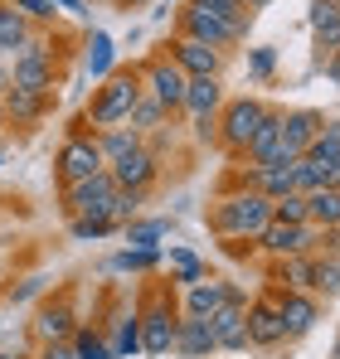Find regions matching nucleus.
<instances>
[{"label":"nucleus","mask_w":340,"mask_h":359,"mask_svg":"<svg viewBox=\"0 0 340 359\" xmlns=\"http://www.w3.org/2000/svg\"><path fill=\"white\" fill-rule=\"evenodd\" d=\"M273 224V199L248 189V194H233L214 209V229L224 238H263V229Z\"/></svg>","instance_id":"obj_1"},{"label":"nucleus","mask_w":340,"mask_h":359,"mask_svg":"<svg viewBox=\"0 0 340 359\" xmlns=\"http://www.w3.org/2000/svg\"><path fill=\"white\" fill-rule=\"evenodd\" d=\"M141 102V83H136V73H112L107 83H103V93L93 97V107H88V121L93 126H117V121L131 117V107Z\"/></svg>","instance_id":"obj_2"},{"label":"nucleus","mask_w":340,"mask_h":359,"mask_svg":"<svg viewBox=\"0 0 340 359\" xmlns=\"http://www.w3.org/2000/svg\"><path fill=\"white\" fill-rule=\"evenodd\" d=\"M112 199H117V180L107 170L93 180L68 184V194H63V204H68L73 219H112Z\"/></svg>","instance_id":"obj_3"},{"label":"nucleus","mask_w":340,"mask_h":359,"mask_svg":"<svg viewBox=\"0 0 340 359\" xmlns=\"http://www.w3.org/2000/svg\"><path fill=\"white\" fill-rule=\"evenodd\" d=\"M268 121V107L258 102V97H238V102H228L224 107V146L233 156H248V146H253V136H258V126Z\"/></svg>","instance_id":"obj_4"},{"label":"nucleus","mask_w":340,"mask_h":359,"mask_svg":"<svg viewBox=\"0 0 340 359\" xmlns=\"http://www.w3.org/2000/svg\"><path fill=\"white\" fill-rule=\"evenodd\" d=\"M10 83L25 88V93H44L54 88V63H49V49L39 39H25V49L15 54V68H10Z\"/></svg>","instance_id":"obj_5"},{"label":"nucleus","mask_w":340,"mask_h":359,"mask_svg":"<svg viewBox=\"0 0 340 359\" xmlns=\"http://www.w3.org/2000/svg\"><path fill=\"white\" fill-rule=\"evenodd\" d=\"M103 170H107V156H103L98 141H88V136L63 141V151H58V175H63V184L93 180V175H103Z\"/></svg>","instance_id":"obj_6"},{"label":"nucleus","mask_w":340,"mask_h":359,"mask_svg":"<svg viewBox=\"0 0 340 359\" xmlns=\"http://www.w3.org/2000/svg\"><path fill=\"white\" fill-rule=\"evenodd\" d=\"M175 335H180L175 306H166V301L146 306V316H141V350L146 355H170L175 350Z\"/></svg>","instance_id":"obj_7"},{"label":"nucleus","mask_w":340,"mask_h":359,"mask_svg":"<svg viewBox=\"0 0 340 359\" xmlns=\"http://www.w3.org/2000/svg\"><path fill=\"white\" fill-rule=\"evenodd\" d=\"M248 161H253V170H263V165H292V161H301V156H292L282 141V117H273L258 126V136H253V146H248Z\"/></svg>","instance_id":"obj_8"},{"label":"nucleus","mask_w":340,"mask_h":359,"mask_svg":"<svg viewBox=\"0 0 340 359\" xmlns=\"http://www.w3.org/2000/svg\"><path fill=\"white\" fill-rule=\"evenodd\" d=\"M209 330H214V345L219 350H248V311H243V301L238 297L224 301L209 316Z\"/></svg>","instance_id":"obj_9"},{"label":"nucleus","mask_w":340,"mask_h":359,"mask_svg":"<svg viewBox=\"0 0 340 359\" xmlns=\"http://www.w3.org/2000/svg\"><path fill=\"white\" fill-rule=\"evenodd\" d=\"M146 83H151V97H156L166 112L185 107V88H190V78L175 68V59H156L151 68H146Z\"/></svg>","instance_id":"obj_10"},{"label":"nucleus","mask_w":340,"mask_h":359,"mask_svg":"<svg viewBox=\"0 0 340 359\" xmlns=\"http://www.w3.org/2000/svg\"><path fill=\"white\" fill-rule=\"evenodd\" d=\"M258 243H263L273 257H301V252L316 243V229H311V224H277V219H273Z\"/></svg>","instance_id":"obj_11"},{"label":"nucleus","mask_w":340,"mask_h":359,"mask_svg":"<svg viewBox=\"0 0 340 359\" xmlns=\"http://www.w3.org/2000/svg\"><path fill=\"white\" fill-rule=\"evenodd\" d=\"M185 34L190 39H200V44H209V49H224V44H233L243 29L238 25H228V20H219V15H209V10H185Z\"/></svg>","instance_id":"obj_12"},{"label":"nucleus","mask_w":340,"mask_h":359,"mask_svg":"<svg viewBox=\"0 0 340 359\" xmlns=\"http://www.w3.org/2000/svg\"><path fill=\"white\" fill-rule=\"evenodd\" d=\"M282 340H287V330H282L277 301H253V306H248V345L273 350V345H282Z\"/></svg>","instance_id":"obj_13"},{"label":"nucleus","mask_w":340,"mask_h":359,"mask_svg":"<svg viewBox=\"0 0 340 359\" xmlns=\"http://www.w3.org/2000/svg\"><path fill=\"white\" fill-rule=\"evenodd\" d=\"M219 49H209V44H200V39H180L175 44V68L185 73V78H219Z\"/></svg>","instance_id":"obj_14"},{"label":"nucleus","mask_w":340,"mask_h":359,"mask_svg":"<svg viewBox=\"0 0 340 359\" xmlns=\"http://www.w3.org/2000/svg\"><path fill=\"white\" fill-rule=\"evenodd\" d=\"M214 350H219V345H214L209 320H204V316H185V320H180V335H175V355L180 359H209Z\"/></svg>","instance_id":"obj_15"},{"label":"nucleus","mask_w":340,"mask_h":359,"mask_svg":"<svg viewBox=\"0 0 340 359\" xmlns=\"http://www.w3.org/2000/svg\"><path fill=\"white\" fill-rule=\"evenodd\" d=\"M107 175L117 180V189H141V194H146V184L156 180V156H151V151H131V156L112 161Z\"/></svg>","instance_id":"obj_16"},{"label":"nucleus","mask_w":340,"mask_h":359,"mask_svg":"<svg viewBox=\"0 0 340 359\" xmlns=\"http://www.w3.org/2000/svg\"><path fill=\"white\" fill-rule=\"evenodd\" d=\"M219 102H224V88H219V78H190V88H185V112L200 121V126H204V121L219 112Z\"/></svg>","instance_id":"obj_17"},{"label":"nucleus","mask_w":340,"mask_h":359,"mask_svg":"<svg viewBox=\"0 0 340 359\" xmlns=\"http://www.w3.org/2000/svg\"><path fill=\"white\" fill-rule=\"evenodd\" d=\"M321 126H326V121L316 117V112H287V117H282V141H287V151H292V156H306V151L316 146Z\"/></svg>","instance_id":"obj_18"},{"label":"nucleus","mask_w":340,"mask_h":359,"mask_svg":"<svg viewBox=\"0 0 340 359\" xmlns=\"http://www.w3.org/2000/svg\"><path fill=\"white\" fill-rule=\"evenodd\" d=\"M277 311H282V330L287 335H306L316 325V301L306 292H282L277 297Z\"/></svg>","instance_id":"obj_19"},{"label":"nucleus","mask_w":340,"mask_h":359,"mask_svg":"<svg viewBox=\"0 0 340 359\" xmlns=\"http://www.w3.org/2000/svg\"><path fill=\"white\" fill-rule=\"evenodd\" d=\"M73 330H78V325H73V306H68V301L44 306V311H39V320H34V335H39L44 345H63Z\"/></svg>","instance_id":"obj_20"},{"label":"nucleus","mask_w":340,"mask_h":359,"mask_svg":"<svg viewBox=\"0 0 340 359\" xmlns=\"http://www.w3.org/2000/svg\"><path fill=\"white\" fill-rule=\"evenodd\" d=\"M238 292H228L224 282H195V287H185V316H214L224 301H233Z\"/></svg>","instance_id":"obj_21"},{"label":"nucleus","mask_w":340,"mask_h":359,"mask_svg":"<svg viewBox=\"0 0 340 359\" xmlns=\"http://www.w3.org/2000/svg\"><path fill=\"white\" fill-rule=\"evenodd\" d=\"M248 189H258V194H268V199L292 194V189H296V161H292V165H263V170H253Z\"/></svg>","instance_id":"obj_22"},{"label":"nucleus","mask_w":340,"mask_h":359,"mask_svg":"<svg viewBox=\"0 0 340 359\" xmlns=\"http://www.w3.org/2000/svg\"><path fill=\"white\" fill-rule=\"evenodd\" d=\"M306 209H311V229H340V189L306 194Z\"/></svg>","instance_id":"obj_23"},{"label":"nucleus","mask_w":340,"mask_h":359,"mask_svg":"<svg viewBox=\"0 0 340 359\" xmlns=\"http://www.w3.org/2000/svg\"><path fill=\"white\" fill-rule=\"evenodd\" d=\"M25 39H30V25H25V15H20L15 5H0V54H15V49H25Z\"/></svg>","instance_id":"obj_24"},{"label":"nucleus","mask_w":340,"mask_h":359,"mask_svg":"<svg viewBox=\"0 0 340 359\" xmlns=\"http://www.w3.org/2000/svg\"><path fill=\"white\" fill-rule=\"evenodd\" d=\"M98 146H103V156H107V161H122V156L141 151V131H136V126H131V131H126V126H107Z\"/></svg>","instance_id":"obj_25"},{"label":"nucleus","mask_w":340,"mask_h":359,"mask_svg":"<svg viewBox=\"0 0 340 359\" xmlns=\"http://www.w3.org/2000/svg\"><path fill=\"white\" fill-rule=\"evenodd\" d=\"M141 350V316L136 311H126L122 320H117V340H112V355L117 359H131Z\"/></svg>","instance_id":"obj_26"},{"label":"nucleus","mask_w":340,"mask_h":359,"mask_svg":"<svg viewBox=\"0 0 340 359\" xmlns=\"http://www.w3.org/2000/svg\"><path fill=\"white\" fill-rule=\"evenodd\" d=\"M166 233H170L166 219H131V224H126V243H131V248H161Z\"/></svg>","instance_id":"obj_27"},{"label":"nucleus","mask_w":340,"mask_h":359,"mask_svg":"<svg viewBox=\"0 0 340 359\" xmlns=\"http://www.w3.org/2000/svg\"><path fill=\"white\" fill-rule=\"evenodd\" d=\"M156 262H161L156 248H122L117 257H107V272H146V267H156Z\"/></svg>","instance_id":"obj_28"},{"label":"nucleus","mask_w":340,"mask_h":359,"mask_svg":"<svg viewBox=\"0 0 340 359\" xmlns=\"http://www.w3.org/2000/svg\"><path fill=\"white\" fill-rule=\"evenodd\" d=\"M273 219L277 224H311V209H306V194H282V199H273Z\"/></svg>","instance_id":"obj_29"},{"label":"nucleus","mask_w":340,"mask_h":359,"mask_svg":"<svg viewBox=\"0 0 340 359\" xmlns=\"http://www.w3.org/2000/svg\"><path fill=\"white\" fill-rule=\"evenodd\" d=\"M73 355H78V359H117L112 345H107L103 335H93L88 325H78V330H73Z\"/></svg>","instance_id":"obj_30"},{"label":"nucleus","mask_w":340,"mask_h":359,"mask_svg":"<svg viewBox=\"0 0 340 359\" xmlns=\"http://www.w3.org/2000/svg\"><path fill=\"white\" fill-rule=\"evenodd\" d=\"M282 282H287V292H311V287H316V262H306V257H287Z\"/></svg>","instance_id":"obj_31"},{"label":"nucleus","mask_w":340,"mask_h":359,"mask_svg":"<svg viewBox=\"0 0 340 359\" xmlns=\"http://www.w3.org/2000/svg\"><path fill=\"white\" fill-rule=\"evenodd\" d=\"M195 10H209V15H219V20H228V25H238V29H248V10H243V0H190Z\"/></svg>","instance_id":"obj_32"},{"label":"nucleus","mask_w":340,"mask_h":359,"mask_svg":"<svg viewBox=\"0 0 340 359\" xmlns=\"http://www.w3.org/2000/svg\"><path fill=\"white\" fill-rule=\"evenodd\" d=\"M170 267H175V282H180V287H195V282H204V267H200V257H195V252H185V248H170Z\"/></svg>","instance_id":"obj_33"},{"label":"nucleus","mask_w":340,"mask_h":359,"mask_svg":"<svg viewBox=\"0 0 340 359\" xmlns=\"http://www.w3.org/2000/svg\"><path fill=\"white\" fill-rule=\"evenodd\" d=\"M88 73L93 78H112V39L107 34H93V44H88Z\"/></svg>","instance_id":"obj_34"},{"label":"nucleus","mask_w":340,"mask_h":359,"mask_svg":"<svg viewBox=\"0 0 340 359\" xmlns=\"http://www.w3.org/2000/svg\"><path fill=\"white\" fill-rule=\"evenodd\" d=\"M306 156H311V161H340V121L321 126V136H316V146H311Z\"/></svg>","instance_id":"obj_35"},{"label":"nucleus","mask_w":340,"mask_h":359,"mask_svg":"<svg viewBox=\"0 0 340 359\" xmlns=\"http://www.w3.org/2000/svg\"><path fill=\"white\" fill-rule=\"evenodd\" d=\"M10 112H15V121H30L44 112V93H25V88H15L10 93Z\"/></svg>","instance_id":"obj_36"},{"label":"nucleus","mask_w":340,"mask_h":359,"mask_svg":"<svg viewBox=\"0 0 340 359\" xmlns=\"http://www.w3.org/2000/svg\"><path fill=\"white\" fill-rule=\"evenodd\" d=\"M136 209H141V189H117V199H112V224H117V229H126V224L136 219Z\"/></svg>","instance_id":"obj_37"},{"label":"nucleus","mask_w":340,"mask_h":359,"mask_svg":"<svg viewBox=\"0 0 340 359\" xmlns=\"http://www.w3.org/2000/svg\"><path fill=\"white\" fill-rule=\"evenodd\" d=\"M166 117V107H161V102H156V97H141V102H136V107H131V126H136V131H151V126H156V121Z\"/></svg>","instance_id":"obj_38"},{"label":"nucleus","mask_w":340,"mask_h":359,"mask_svg":"<svg viewBox=\"0 0 340 359\" xmlns=\"http://www.w3.org/2000/svg\"><path fill=\"white\" fill-rule=\"evenodd\" d=\"M336 25H340V5L336 0H311V29L326 34V29H336Z\"/></svg>","instance_id":"obj_39"},{"label":"nucleus","mask_w":340,"mask_h":359,"mask_svg":"<svg viewBox=\"0 0 340 359\" xmlns=\"http://www.w3.org/2000/svg\"><path fill=\"white\" fill-rule=\"evenodd\" d=\"M112 229H117L112 219H73V238H83V243L88 238H107Z\"/></svg>","instance_id":"obj_40"},{"label":"nucleus","mask_w":340,"mask_h":359,"mask_svg":"<svg viewBox=\"0 0 340 359\" xmlns=\"http://www.w3.org/2000/svg\"><path fill=\"white\" fill-rule=\"evenodd\" d=\"M316 292H326V297H336L340 292V262H316Z\"/></svg>","instance_id":"obj_41"},{"label":"nucleus","mask_w":340,"mask_h":359,"mask_svg":"<svg viewBox=\"0 0 340 359\" xmlns=\"http://www.w3.org/2000/svg\"><path fill=\"white\" fill-rule=\"evenodd\" d=\"M25 20H54V0H10Z\"/></svg>","instance_id":"obj_42"},{"label":"nucleus","mask_w":340,"mask_h":359,"mask_svg":"<svg viewBox=\"0 0 340 359\" xmlns=\"http://www.w3.org/2000/svg\"><path fill=\"white\" fill-rule=\"evenodd\" d=\"M277 68V49H253V59H248V73L253 78H268Z\"/></svg>","instance_id":"obj_43"},{"label":"nucleus","mask_w":340,"mask_h":359,"mask_svg":"<svg viewBox=\"0 0 340 359\" xmlns=\"http://www.w3.org/2000/svg\"><path fill=\"white\" fill-rule=\"evenodd\" d=\"M39 359H78V355H73V345H44Z\"/></svg>","instance_id":"obj_44"},{"label":"nucleus","mask_w":340,"mask_h":359,"mask_svg":"<svg viewBox=\"0 0 340 359\" xmlns=\"http://www.w3.org/2000/svg\"><path fill=\"white\" fill-rule=\"evenodd\" d=\"M321 49H326V54H340V25H336V29H326V34H321Z\"/></svg>","instance_id":"obj_45"},{"label":"nucleus","mask_w":340,"mask_h":359,"mask_svg":"<svg viewBox=\"0 0 340 359\" xmlns=\"http://www.w3.org/2000/svg\"><path fill=\"white\" fill-rule=\"evenodd\" d=\"M268 5H273V0H243V10H248V15H253V10H268Z\"/></svg>","instance_id":"obj_46"},{"label":"nucleus","mask_w":340,"mask_h":359,"mask_svg":"<svg viewBox=\"0 0 340 359\" xmlns=\"http://www.w3.org/2000/svg\"><path fill=\"white\" fill-rule=\"evenodd\" d=\"M54 5H63V10H73V15H83V0H54Z\"/></svg>","instance_id":"obj_47"},{"label":"nucleus","mask_w":340,"mask_h":359,"mask_svg":"<svg viewBox=\"0 0 340 359\" xmlns=\"http://www.w3.org/2000/svg\"><path fill=\"white\" fill-rule=\"evenodd\" d=\"M331 78H336V83H340V59H336V63H331Z\"/></svg>","instance_id":"obj_48"},{"label":"nucleus","mask_w":340,"mask_h":359,"mask_svg":"<svg viewBox=\"0 0 340 359\" xmlns=\"http://www.w3.org/2000/svg\"><path fill=\"white\" fill-rule=\"evenodd\" d=\"M0 121H5V107H0Z\"/></svg>","instance_id":"obj_49"},{"label":"nucleus","mask_w":340,"mask_h":359,"mask_svg":"<svg viewBox=\"0 0 340 359\" xmlns=\"http://www.w3.org/2000/svg\"><path fill=\"white\" fill-rule=\"evenodd\" d=\"M0 359H15V355H0Z\"/></svg>","instance_id":"obj_50"},{"label":"nucleus","mask_w":340,"mask_h":359,"mask_svg":"<svg viewBox=\"0 0 340 359\" xmlns=\"http://www.w3.org/2000/svg\"><path fill=\"white\" fill-rule=\"evenodd\" d=\"M336 359H340V345H336Z\"/></svg>","instance_id":"obj_51"},{"label":"nucleus","mask_w":340,"mask_h":359,"mask_svg":"<svg viewBox=\"0 0 340 359\" xmlns=\"http://www.w3.org/2000/svg\"><path fill=\"white\" fill-rule=\"evenodd\" d=\"M336 5H340V0H336Z\"/></svg>","instance_id":"obj_52"}]
</instances>
